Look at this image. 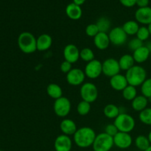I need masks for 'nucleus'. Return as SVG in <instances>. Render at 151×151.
I'll list each match as a JSON object with an SVG mask.
<instances>
[{"instance_id":"f257e3e1","label":"nucleus","mask_w":151,"mask_h":151,"mask_svg":"<svg viewBox=\"0 0 151 151\" xmlns=\"http://www.w3.org/2000/svg\"><path fill=\"white\" fill-rule=\"evenodd\" d=\"M95 131L90 127H82L78 128L73 135L74 142L81 148H87L92 146L96 138Z\"/></svg>"},{"instance_id":"f03ea898","label":"nucleus","mask_w":151,"mask_h":151,"mask_svg":"<svg viewBox=\"0 0 151 151\" xmlns=\"http://www.w3.org/2000/svg\"><path fill=\"white\" fill-rule=\"evenodd\" d=\"M125 77L128 85L134 87L141 86L147 79V72L145 69L140 65H134L132 68L126 71Z\"/></svg>"},{"instance_id":"7ed1b4c3","label":"nucleus","mask_w":151,"mask_h":151,"mask_svg":"<svg viewBox=\"0 0 151 151\" xmlns=\"http://www.w3.org/2000/svg\"><path fill=\"white\" fill-rule=\"evenodd\" d=\"M36 39L35 35L31 32H23L18 37V46L22 52L32 54L37 50Z\"/></svg>"},{"instance_id":"20e7f679","label":"nucleus","mask_w":151,"mask_h":151,"mask_svg":"<svg viewBox=\"0 0 151 151\" xmlns=\"http://www.w3.org/2000/svg\"><path fill=\"white\" fill-rule=\"evenodd\" d=\"M117 129L120 132L129 133L134 129L136 122L134 118L131 115L127 113H120L119 116L114 119V122Z\"/></svg>"},{"instance_id":"39448f33","label":"nucleus","mask_w":151,"mask_h":151,"mask_svg":"<svg viewBox=\"0 0 151 151\" xmlns=\"http://www.w3.org/2000/svg\"><path fill=\"white\" fill-rule=\"evenodd\" d=\"M114 145L113 137L103 132L96 136L92 148L94 151H110Z\"/></svg>"},{"instance_id":"423d86ee","label":"nucleus","mask_w":151,"mask_h":151,"mask_svg":"<svg viewBox=\"0 0 151 151\" xmlns=\"http://www.w3.org/2000/svg\"><path fill=\"white\" fill-rule=\"evenodd\" d=\"M80 94L83 100L89 103H94L98 97V89L95 84L92 83H84L81 85Z\"/></svg>"},{"instance_id":"0eeeda50","label":"nucleus","mask_w":151,"mask_h":151,"mask_svg":"<svg viewBox=\"0 0 151 151\" xmlns=\"http://www.w3.org/2000/svg\"><path fill=\"white\" fill-rule=\"evenodd\" d=\"M72 109L71 102L67 97H61L55 100L53 110L55 114L59 117L64 118L69 114Z\"/></svg>"},{"instance_id":"6e6552de","label":"nucleus","mask_w":151,"mask_h":151,"mask_svg":"<svg viewBox=\"0 0 151 151\" xmlns=\"http://www.w3.org/2000/svg\"><path fill=\"white\" fill-rule=\"evenodd\" d=\"M111 44L114 46H122L127 42L128 35L125 33L122 27H115L109 32Z\"/></svg>"},{"instance_id":"1a4fd4ad","label":"nucleus","mask_w":151,"mask_h":151,"mask_svg":"<svg viewBox=\"0 0 151 151\" xmlns=\"http://www.w3.org/2000/svg\"><path fill=\"white\" fill-rule=\"evenodd\" d=\"M86 77L89 79H97L103 74V66L102 62L99 60L94 59L91 61L87 63L84 69Z\"/></svg>"},{"instance_id":"9d476101","label":"nucleus","mask_w":151,"mask_h":151,"mask_svg":"<svg viewBox=\"0 0 151 151\" xmlns=\"http://www.w3.org/2000/svg\"><path fill=\"white\" fill-rule=\"evenodd\" d=\"M103 74L108 78H111L114 75L119 74L121 69L119 61L114 58H109L102 63Z\"/></svg>"},{"instance_id":"9b49d317","label":"nucleus","mask_w":151,"mask_h":151,"mask_svg":"<svg viewBox=\"0 0 151 151\" xmlns=\"http://www.w3.org/2000/svg\"><path fill=\"white\" fill-rule=\"evenodd\" d=\"M85 78V72L79 68H72V70L66 74V76L68 83L73 86H78L83 84Z\"/></svg>"},{"instance_id":"f8f14e48","label":"nucleus","mask_w":151,"mask_h":151,"mask_svg":"<svg viewBox=\"0 0 151 151\" xmlns=\"http://www.w3.org/2000/svg\"><path fill=\"white\" fill-rule=\"evenodd\" d=\"M114 144L119 149L129 148L133 143L132 137L129 133L119 132L113 137Z\"/></svg>"},{"instance_id":"ddd939ff","label":"nucleus","mask_w":151,"mask_h":151,"mask_svg":"<svg viewBox=\"0 0 151 151\" xmlns=\"http://www.w3.org/2000/svg\"><path fill=\"white\" fill-rule=\"evenodd\" d=\"M72 147V140L70 137L61 134L56 137L54 142L55 151H71Z\"/></svg>"},{"instance_id":"4468645a","label":"nucleus","mask_w":151,"mask_h":151,"mask_svg":"<svg viewBox=\"0 0 151 151\" xmlns=\"http://www.w3.org/2000/svg\"><path fill=\"white\" fill-rule=\"evenodd\" d=\"M80 51L75 44H69L63 49V58L65 60L72 64L78 61L80 59Z\"/></svg>"},{"instance_id":"2eb2a0df","label":"nucleus","mask_w":151,"mask_h":151,"mask_svg":"<svg viewBox=\"0 0 151 151\" xmlns=\"http://www.w3.org/2000/svg\"><path fill=\"white\" fill-rule=\"evenodd\" d=\"M135 19L138 23L148 25L151 23V7H145L138 8L135 12Z\"/></svg>"},{"instance_id":"dca6fc26","label":"nucleus","mask_w":151,"mask_h":151,"mask_svg":"<svg viewBox=\"0 0 151 151\" xmlns=\"http://www.w3.org/2000/svg\"><path fill=\"white\" fill-rule=\"evenodd\" d=\"M110 85L115 91H122L128 86V83L125 75L119 73L110 78Z\"/></svg>"},{"instance_id":"f3484780","label":"nucleus","mask_w":151,"mask_h":151,"mask_svg":"<svg viewBox=\"0 0 151 151\" xmlns=\"http://www.w3.org/2000/svg\"><path fill=\"white\" fill-rule=\"evenodd\" d=\"M60 129L63 134L70 137L75 134V133L78 130V127H77L76 123L72 119L65 118L60 122Z\"/></svg>"},{"instance_id":"a211bd4d","label":"nucleus","mask_w":151,"mask_h":151,"mask_svg":"<svg viewBox=\"0 0 151 151\" xmlns=\"http://www.w3.org/2000/svg\"><path fill=\"white\" fill-rule=\"evenodd\" d=\"M52 44V38L49 34H41L36 39L37 50L41 52L47 51Z\"/></svg>"},{"instance_id":"6ab92c4d","label":"nucleus","mask_w":151,"mask_h":151,"mask_svg":"<svg viewBox=\"0 0 151 151\" xmlns=\"http://www.w3.org/2000/svg\"><path fill=\"white\" fill-rule=\"evenodd\" d=\"M111 44L109 34L100 32L94 38V44L96 48L100 50H105L109 48Z\"/></svg>"},{"instance_id":"aec40b11","label":"nucleus","mask_w":151,"mask_h":151,"mask_svg":"<svg viewBox=\"0 0 151 151\" xmlns=\"http://www.w3.org/2000/svg\"><path fill=\"white\" fill-rule=\"evenodd\" d=\"M150 55V50L146 46H142L140 48L133 52V57L134 60L137 63H142L149 58Z\"/></svg>"},{"instance_id":"412c9836","label":"nucleus","mask_w":151,"mask_h":151,"mask_svg":"<svg viewBox=\"0 0 151 151\" xmlns=\"http://www.w3.org/2000/svg\"><path fill=\"white\" fill-rule=\"evenodd\" d=\"M66 14L72 20H78L82 17V8L75 3H70L66 7Z\"/></svg>"},{"instance_id":"4be33fe9","label":"nucleus","mask_w":151,"mask_h":151,"mask_svg":"<svg viewBox=\"0 0 151 151\" xmlns=\"http://www.w3.org/2000/svg\"><path fill=\"white\" fill-rule=\"evenodd\" d=\"M149 100L146 97L141 95H137L134 100L131 101V107L136 111L141 112L146 108H147Z\"/></svg>"},{"instance_id":"5701e85b","label":"nucleus","mask_w":151,"mask_h":151,"mask_svg":"<svg viewBox=\"0 0 151 151\" xmlns=\"http://www.w3.org/2000/svg\"><path fill=\"white\" fill-rule=\"evenodd\" d=\"M119 61V66H120L121 70L128 71L135 64V60H134V57L132 55L125 54L120 57V58L118 60Z\"/></svg>"},{"instance_id":"b1692460","label":"nucleus","mask_w":151,"mask_h":151,"mask_svg":"<svg viewBox=\"0 0 151 151\" xmlns=\"http://www.w3.org/2000/svg\"><path fill=\"white\" fill-rule=\"evenodd\" d=\"M47 94L55 100L63 97L62 88L57 83H50L47 87Z\"/></svg>"},{"instance_id":"393cba45","label":"nucleus","mask_w":151,"mask_h":151,"mask_svg":"<svg viewBox=\"0 0 151 151\" xmlns=\"http://www.w3.org/2000/svg\"><path fill=\"white\" fill-rule=\"evenodd\" d=\"M120 113L119 108L114 104H108L103 109V114L108 119H115Z\"/></svg>"},{"instance_id":"a878e982","label":"nucleus","mask_w":151,"mask_h":151,"mask_svg":"<svg viewBox=\"0 0 151 151\" xmlns=\"http://www.w3.org/2000/svg\"><path fill=\"white\" fill-rule=\"evenodd\" d=\"M122 27L128 35H137L140 26L137 21L130 20L125 22Z\"/></svg>"},{"instance_id":"bb28decb","label":"nucleus","mask_w":151,"mask_h":151,"mask_svg":"<svg viewBox=\"0 0 151 151\" xmlns=\"http://www.w3.org/2000/svg\"><path fill=\"white\" fill-rule=\"evenodd\" d=\"M135 145L139 150L145 151L151 145L148 137L145 135H139L136 138Z\"/></svg>"},{"instance_id":"cd10ccee","label":"nucleus","mask_w":151,"mask_h":151,"mask_svg":"<svg viewBox=\"0 0 151 151\" xmlns=\"http://www.w3.org/2000/svg\"><path fill=\"white\" fill-rule=\"evenodd\" d=\"M96 24H97L100 32L107 33V32L110 31L111 23L107 17L103 16V17H100V19H98V20L96 22Z\"/></svg>"},{"instance_id":"c85d7f7f","label":"nucleus","mask_w":151,"mask_h":151,"mask_svg":"<svg viewBox=\"0 0 151 151\" xmlns=\"http://www.w3.org/2000/svg\"><path fill=\"white\" fill-rule=\"evenodd\" d=\"M122 97L128 101H132L137 96V88L133 86L128 85L123 91H122Z\"/></svg>"},{"instance_id":"c756f323","label":"nucleus","mask_w":151,"mask_h":151,"mask_svg":"<svg viewBox=\"0 0 151 151\" xmlns=\"http://www.w3.org/2000/svg\"><path fill=\"white\" fill-rule=\"evenodd\" d=\"M91 111V103L85 101V100H81L77 106V112L81 116H86Z\"/></svg>"},{"instance_id":"7c9ffc66","label":"nucleus","mask_w":151,"mask_h":151,"mask_svg":"<svg viewBox=\"0 0 151 151\" xmlns=\"http://www.w3.org/2000/svg\"><path fill=\"white\" fill-rule=\"evenodd\" d=\"M139 119L146 125H151V107H147L139 114Z\"/></svg>"},{"instance_id":"2f4dec72","label":"nucleus","mask_w":151,"mask_h":151,"mask_svg":"<svg viewBox=\"0 0 151 151\" xmlns=\"http://www.w3.org/2000/svg\"><path fill=\"white\" fill-rule=\"evenodd\" d=\"M80 58L82 59L83 61L88 62L93 60L94 58V53L93 52V50L91 49L88 48V47H86V48L82 49V50L80 51Z\"/></svg>"},{"instance_id":"473e14b6","label":"nucleus","mask_w":151,"mask_h":151,"mask_svg":"<svg viewBox=\"0 0 151 151\" xmlns=\"http://www.w3.org/2000/svg\"><path fill=\"white\" fill-rule=\"evenodd\" d=\"M141 93L147 98H151V78H147L141 85Z\"/></svg>"},{"instance_id":"72a5a7b5","label":"nucleus","mask_w":151,"mask_h":151,"mask_svg":"<svg viewBox=\"0 0 151 151\" xmlns=\"http://www.w3.org/2000/svg\"><path fill=\"white\" fill-rule=\"evenodd\" d=\"M136 35H137V38L141 40V41H143V42L147 41V40L149 38V37L150 36V32H149V30H148V28H147V27L146 26L140 27Z\"/></svg>"},{"instance_id":"f704fd0d","label":"nucleus","mask_w":151,"mask_h":151,"mask_svg":"<svg viewBox=\"0 0 151 151\" xmlns=\"http://www.w3.org/2000/svg\"><path fill=\"white\" fill-rule=\"evenodd\" d=\"M85 32L87 36L94 38L100 32V31L96 24H90L86 27Z\"/></svg>"},{"instance_id":"c9c22d12","label":"nucleus","mask_w":151,"mask_h":151,"mask_svg":"<svg viewBox=\"0 0 151 151\" xmlns=\"http://www.w3.org/2000/svg\"><path fill=\"white\" fill-rule=\"evenodd\" d=\"M128 48L131 50V51H135L137 49L140 48L141 47L144 46L143 44V41H142L141 40H139L137 38H132L131 40H130V41L128 42Z\"/></svg>"},{"instance_id":"e433bc0d","label":"nucleus","mask_w":151,"mask_h":151,"mask_svg":"<svg viewBox=\"0 0 151 151\" xmlns=\"http://www.w3.org/2000/svg\"><path fill=\"white\" fill-rule=\"evenodd\" d=\"M106 134H107L108 135L111 136V137H114L118 132H119V130L117 129L116 125H114V123L113 124H109L106 126L105 128V131Z\"/></svg>"},{"instance_id":"4c0bfd02","label":"nucleus","mask_w":151,"mask_h":151,"mask_svg":"<svg viewBox=\"0 0 151 151\" xmlns=\"http://www.w3.org/2000/svg\"><path fill=\"white\" fill-rule=\"evenodd\" d=\"M60 71H61L63 73L67 74L72 70V64L71 63H69V62L66 61V60H64L61 63H60Z\"/></svg>"},{"instance_id":"58836bf2","label":"nucleus","mask_w":151,"mask_h":151,"mask_svg":"<svg viewBox=\"0 0 151 151\" xmlns=\"http://www.w3.org/2000/svg\"><path fill=\"white\" fill-rule=\"evenodd\" d=\"M119 2L126 7H132L137 4V0H119Z\"/></svg>"},{"instance_id":"ea45409f","label":"nucleus","mask_w":151,"mask_h":151,"mask_svg":"<svg viewBox=\"0 0 151 151\" xmlns=\"http://www.w3.org/2000/svg\"><path fill=\"white\" fill-rule=\"evenodd\" d=\"M148 4L149 0H137V4H136V5H137L139 7V8H140V7H148Z\"/></svg>"},{"instance_id":"a19ab883","label":"nucleus","mask_w":151,"mask_h":151,"mask_svg":"<svg viewBox=\"0 0 151 151\" xmlns=\"http://www.w3.org/2000/svg\"><path fill=\"white\" fill-rule=\"evenodd\" d=\"M86 0H73V3H75L77 5L81 6L82 4H83L85 3Z\"/></svg>"},{"instance_id":"79ce46f5","label":"nucleus","mask_w":151,"mask_h":151,"mask_svg":"<svg viewBox=\"0 0 151 151\" xmlns=\"http://www.w3.org/2000/svg\"><path fill=\"white\" fill-rule=\"evenodd\" d=\"M145 46L147 47V48H148V50H150V53H151V41H150V42L147 43V45H145Z\"/></svg>"},{"instance_id":"37998d69","label":"nucleus","mask_w":151,"mask_h":151,"mask_svg":"<svg viewBox=\"0 0 151 151\" xmlns=\"http://www.w3.org/2000/svg\"><path fill=\"white\" fill-rule=\"evenodd\" d=\"M147 28H148V30H149V32H150V35H151V23L150 24L147 25Z\"/></svg>"},{"instance_id":"c03bdc74","label":"nucleus","mask_w":151,"mask_h":151,"mask_svg":"<svg viewBox=\"0 0 151 151\" xmlns=\"http://www.w3.org/2000/svg\"><path fill=\"white\" fill-rule=\"evenodd\" d=\"M147 137H148L149 141H150V144H151V131H150V132H149L148 135H147Z\"/></svg>"},{"instance_id":"a18cd8bd","label":"nucleus","mask_w":151,"mask_h":151,"mask_svg":"<svg viewBox=\"0 0 151 151\" xmlns=\"http://www.w3.org/2000/svg\"><path fill=\"white\" fill-rule=\"evenodd\" d=\"M145 151H151V145L150 146V147H148V148H147V150H146Z\"/></svg>"},{"instance_id":"49530a36","label":"nucleus","mask_w":151,"mask_h":151,"mask_svg":"<svg viewBox=\"0 0 151 151\" xmlns=\"http://www.w3.org/2000/svg\"><path fill=\"white\" fill-rule=\"evenodd\" d=\"M0 151H2V150H0Z\"/></svg>"}]
</instances>
